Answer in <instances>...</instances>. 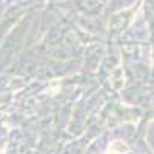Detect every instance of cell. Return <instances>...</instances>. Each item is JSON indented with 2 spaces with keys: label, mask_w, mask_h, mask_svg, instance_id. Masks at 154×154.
<instances>
[{
  "label": "cell",
  "mask_w": 154,
  "mask_h": 154,
  "mask_svg": "<svg viewBox=\"0 0 154 154\" xmlns=\"http://www.w3.org/2000/svg\"><path fill=\"white\" fill-rule=\"evenodd\" d=\"M126 151H128V146L123 142H120V140H114V142L108 146L105 154H125Z\"/></svg>",
  "instance_id": "1"
}]
</instances>
